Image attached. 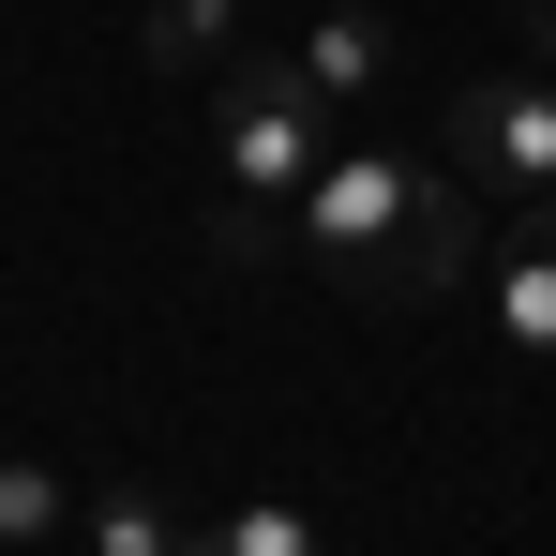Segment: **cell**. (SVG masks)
Instances as JSON below:
<instances>
[{
  "label": "cell",
  "instance_id": "obj_1",
  "mask_svg": "<svg viewBox=\"0 0 556 556\" xmlns=\"http://www.w3.org/2000/svg\"><path fill=\"white\" fill-rule=\"evenodd\" d=\"M286 256L331 271L346 301H376V316H452L466 286H481L466 195L437 166H406V151H331L301 181V211H286Z\"/></svg>",
  "mask_w": 556,
  "mask_h": 556
},
{
  "label": "cell",
  "instance_id": "obj_2",
  "mask_svg": "<svg viewBox=\"0 0 556 556\" xmlns=\"http://www.w3.org/2000/svg\"><path fill=\"white\" fill-rule=\"evenodd\" d=\"M346 151V121H331V91L301 76V46H241L226 76H211V166H226V195H256V211H301V181Z\"/></svg>",
  "mask_w": 556,
  "mask_h": 556
},
{
  "label": "cell",
  "instance_id": "obj_3",
  "mask_svg": "<svg viewBox=\"0 0 556 556\" xmlns=\"http://www.w3.org/2000/svg\"><path fill=\"white\" fill-rule=\"evenodd\" d=\"M452 166H481L496 195H556V76H466L452 91Z\"/></svg>",
  "mask_w": 556,
  "mask_h": 556
},
{
  "label": "cell",
  "instance_id": "obj_4",
  "mask_svg": "<svg viewBox=\"0 0 556 556\" xmlns=\"http://www.w3.org/2000/svg\"><path fill=\"white\" fill-rule=\"evenodd\" d=\"M481 316H496V346H511V362H556V195L527 211V241L481 271Z\"/></svg>",
  "mask_w": 556,
  "mask_h": 556
},
{
  "label": "cell",
  "instance_id": "obj_5",
  "mask_svg": "<svg viewBox=\"0 0 556 556\" xmlns=\"http://www.w3.org/2000/svg\"><path fill=\"white\" fill-rule=\"evenodd\" d=\"M241 15L256 0H151L136 30H151V76H226L241 61Z\"/></svg>",
  "mask_w": 556,
  "mask_h": 556
},
{
  "label": "cell",
  "instance_id": "obj_6",
  "mask_svg": "<svg viewBox=\"0 0 556 556\" xmlns=\"http://www.w3.org/2000/svg\"><path fill=\"white\" fill-rule=\"evenodd\" d=\"M301 76H316V91H331V121H346V105L391 76V30H376V15H316V30H301Z\"/></svg>",
  "mask_w": 556,
  "mask_h": 556
},
{
  "label": "cell",
  "instance_id": "obj_7",
  "mask_svg": "<svg viewBox=\"0 0 556 556\" xmlns=\"http://www.w3.org/2000/svg\"><path fill=\"white\" fill-rule=\"evenodd\" d=\"M76 527H91V556H195V511H166V496H91Z\"/></svg>",
  "mask_w": 556,
  "mask_h": 556
},
{
  "label": "cell",
  "instance_id": "obj_8",
  "mask_svg": "<svg viewBox=\"0 0 556 556\" xmlns=\"http://www.w3.org/2000/svg\"><path fill=\"white\" fill-rule=\"evenodd\" d=\"M61 527H76V496H61L46 466H0V542L30 556V542H61Z\"/></svg>",
  "mask_w": 556,
  "mask_h": 556
},
{
  "label": "cell",
  "instance_id": "obj_9",
  "mask_svg": "<svg viewBox=\"0 0 556 556\" xmlns=\"http://www.w3.org/2000/svg\"><path fill=\"white\" fill-rule=\"evenodd\" d=\"M195 556H331L301 511H226V527H195Z\"/></svg>",
  "mask_w": 556,
  "mask_h": 556
},
{
  "label": "cell",
  "instance_id": "obj_10",
  "mask_svg": "<svg viewBox=\"0 0 556 556\" xmlns=\"http://www.w3.org/2000/svg\"><path fill=\"white\" fill-rule=\"evenodd\" d=\"M527 46H542V76H556V0H527Z\"/></svg>",
  "mask_w": 556,
  "mask_h": 556
},
{
  "label": "cell",
  "instance_id": "obj_11",
  "mask_svg": "<svg viewBox=\"0 0 556 556\" xmlns=\"http://www.w3.org/2000/svg\"><path fill=\"white\" fill-rule=\"evenodd\" d=\"M0 30H15V0H0Z\"/></svg>",
  "mask_w": 556,
  "mask_h": 556
}]
</instances>
